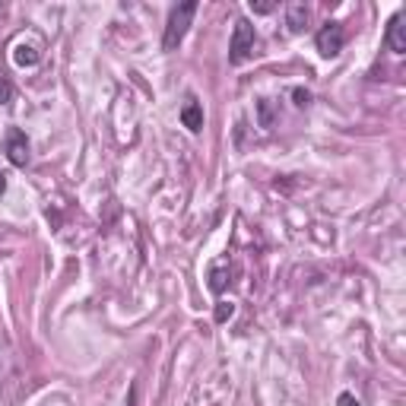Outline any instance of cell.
I'll use <instances>...</instances> for the list:
<instances>
[{"instance_id": "1", "label": "cell", "mask_w": 406, "mask_h": 406, "mask_svg": "<svg viewBox=\"0 0 406 406\" xmlns=\"http://www.w3.org/2000/svg\"><path fill=\"white\" fill-rule=\"evenodd\" d=\"M194 13H197V0H187V4H178L172 13H168V26H165V35H162V48L175 51L187 35V26H191Z\"/></svg>"}, {"instance_id": "2", "label": "cell", "mask_w": 406, "mask_h": 406, "mask_svg": "<svg viewBox=\"0 0 406 406\" xmlns=\"http://www.w3.org/2000/svg\"><path fill=\"white\" fill-rule=\"evenodd\" d=\"M257 48V32L248 19H238L235 23V32H232V45H229V60L232 64H245L248 57L254 54Z\"/></svg>"}, {"instance_id": "3", "label": "cell", "mask_w": 406, "mask_h": 406, "mask_svg": "<svg viewBox=\"0 0 406 406\" xmlns=\"http://www.w3.org/2000/svg\"><path fill=\"white\" fill-rule=\"evenodd\" d=\"M314 42H317V51H321L324 57H336V54L343 51V45H346V29H343L340 23H327L314 35Z\"/></svg>"}, {"instance_id": "4", "label": "cell", "mask_w": 406, "mask_h": 406, "mask_svg": "<svg viewBox=\"0 0 406 406\" xmlns=\"http://www.w3.org/2000/svg\"><path fill=\"white\" fill-rule=\"evenodd\" d=\"M4 146H6V159H10L16 168L29 165V140H26V133L19 131V127H10V131H6Z\"/></svg>"}, {"instance_id": "5", "label": "cell", "mask_w": 406, "mask_h": 406, "mask_svg": "<svg viewBox=\"0 0 406 406\" xmlns=\"http://www.w3.org/2000/svg\"><path fill=\"white\" fill-rule=\"evenodd\" d=\"M406 13H397L388 26V45L394 54H406Z\"/></svg>"}, {"instance_id": "6", "label": "cell", "mask_w": 406, "mask_h": 406, "mask_svg": "<svg viewBox=\"0 0 406 406\" xmlns=\"http://www.w3.org/2000/svg\"><path fill=\"white\" fill-rule=\"evenodd\" d=\"M181 124L187 127L191 133H200L203 131V108L197 99H187L185 108H181Z\"/></svg>"}, {"instance_id": "7", "label": "cell", "mask_w": 406, "mask_h": 406, "mask_svg": "<svg viewBox=\"0 0 406 406\" xmlns=\"http://www.w3.org/2000/svg\"><path fill=\"white\" fill-rule=\"evenodd\" d=\"M38 57H42V51H38L35 42H19L16 48H13V60H16L19 67H35Z\"/></svg>"}, {"instance_id": "8", "label": "cell", "mask_w": 406, "mask_h": 406, "mask_svg": "<svg viewBox=\"0 0 406 406\" xmlns=\"http://www.w3.org/2000/svg\"><path fill=\"white\" fill-rule=\"evenodd\" d=\"M286 26L289 32H302L308 26V6L304 4H289L286 6Z\"/></svg>"}, {"instance_id": "9", "label": "cell", "mask_w": 406, "mask_h": 406, "mask_svg": "<svg viewBox=\"0 0 406 406\" xmlns=\"http://www.w3.org/2000/svg\"><path fill=\"white\" fill-rule=\"evenodd\" d=\"M260 124L263 127H273L276 124V118H273V105H270V99H260Z\"/></svg>"}, {"instance_id": "10", "label": "cell", "mask_w": 406, "mask_h": 406, "mask_svg": "<svg viewBox=\"0 0 406 406\" xmlns=\"http://www.w3.org/2000/svg\"><path fill=\"white\" fill-rule=\"evenodd\" d=\"M13 102V83L6 77H0V105H10Z\"/></svg>"}, {"instance_id": "11", "label": "cell", "mask_w": 406, "mask_h": 406, "mask_svg": "<svg viewBox=\"0 0 406 406\" xmlns=\"http://www.w3.org/2000/svg\"><path fill=\"white\" fill-rule=\"evenodd\" d=\"M273 0H251V10L254 13H260V16H263V13H273Z\"/></svg>"}, {"instance_id": "12", "label": "cell", "mask_w": 406, "mask_h": 406, "mask_svg": "<svg viewBox=\"0 0 406 406\" xmlns=\"http://www.w3.org/2000/svg\"><path fill=\"white\" fill-rule=\"evenodd\" d=\"M292 96H295V105H299V108H304L311 102V92L308 89H292Z\"/></svg>"}, {"instance_id": "13", "label": "cell", "mask_w": 406, "mask_h": 406, "mask_svg": "<svg viewBox=\"0 0 406 406\" xmlns=\"http://www.w3.org/2000/svg\"><path fill=\"white\" fill-rule=\"evenodd\" d=\"M226 317H232V304H219L216 308V321H226Z\"/></svg>"}, {"instance_id": "14", "label": "cell", "mask_w": 406, "mask_h": 406, "mask_svg": "<svg viewBox=\"0 0 406 406\" xmlns=\"http://www.w3.org/2000/svg\"><path fill=\"white\" fill-rule=\"evenodd\" d=\"M340 406H358V400L353 394H340Z\"/></svg>"}, {"instance_id": "15", "label": "cell", "mask_w": 406, "mask_h": 406, "mask_svg": "<svg viewBox=\"0 0 406 406\" xmlns=\"http://www.w3.org/2000/svg\"><path fill=\"white\" fill-rule=\"evenodd\" d=\"M4 191H6V175L0 172V194H4Z\"/></svg>"}]
</instances>
